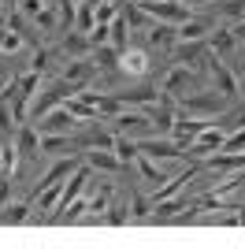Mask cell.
<instances>
[{"instance_id":"obj_1","label":"cell","mask_w":245,"mask_h":249,"mask_svg":"<svg viewBox=\"0 0 245 249\" xmlns=\"http://www.w3.org/2000/svg\"><path fill=\"white\" fill-rule=\"evenodd\" d=\"M230 97L227 93H219V89H208V93H186V97H178V112H208V115H223L227 108H230Z\"/></svg>"},{"instance_id":"obj_2","label":"cell","mask_w":245,"mask_h":249,"mask_svg":"<svg viewBox=\"0 0 245 249\" xmlns=\"http://www.w3.org/2000/svg\"><path fill=\"white\" fill-rule=\"evenodd\" d=\"M204 67H208V78H212V86L219 89V93H227L230 101H238V78H234V71L223 63V56L219 52H204Z\"/></svg>"},{"instance_id":"obj_3","label":"cell","mask_w":245,"mask_h":249,"mask_svg":"<svg viewBox=\"0 0 245 249\" xmlns=\"http://www.w3.org/2000/svg\"><path fill=\"white\" fill-rule=\"evenodd\" d=\"M138 8L145 15H153L156 22H171V26H182L190 19V8L182 0H138Z\"/></svg>"},{"instance_id":"obj_4","label":"cell","mask_w":245,"mask_h":249,"mask_svg":"<svg viewBox=\"0 0 245 249\" xmlns=\"http://www.w3.org/2000/svg\"><path fill=\"white\" fill-rule=\"evenodd\" d=\"M78 115L67 108V104H60V108H52L49 115H41L37 119V130L41 134H71V130H78Z\"/></svg>"},{"instance_id":"obj_5","label":"cell","mask_w":245,"mask_h":249,"mask_svg":"<svg viewBox=\"0 0 245 249\" xmlns=\"http://www.w3.org/2000/svg\"><path fill=\"white\" fill-rule=\"evenodd\" d=\"M197 86V74H193V67H186V63H175L171 71H167V78H163V93H171L175 101H178V97H186L190 93V89H193Z\"/></svg>"},{"instance_id":"obj_6","label":"cell","mask_w":245,"mask_h":249,"mask_svg":"<svg viewBox=\"0 0 245 249\" xmlns=\"http://www.w3.org/2000/svg\"><path fill=\"white\" fill-rule=\"evenodd\" d=\"M149 67H153V56L145 49H126L119 52V74H126V78H145L149 74Z\"/></svg>"},{"instance_id":"obj_7","label":"cell","mask_w":245,"mask_h":249,"mask_svg":"<svg viewBox=\"0 0 245 249\" xmlns=\"http://www.w3.org/2000/svg\"><path fill=\"white\" fill-rule=\"evenodd\" d=\"M138 153L153 156V160H182L186 149L175 138H145V142H138Z\"/></svg>"},{"instance_id":"obj_8","label":"cell","mask_w":245,"mask_h":249,"mask_svg":"<svg viewBox=\"0 0 245 249\" xmlns=\"http://www.w3.org/2000/svg\"><path fill=\"white\" fill-rule=\"evenodd\" d=\"M204 52H208V37H190V41H178L171 49V63H186V67H201Z\"/></svg>"},{"instance_id":"obj_9","label":"cell","mask_w":245,"mask_h":249,"mask_svg":"<svg viewBox=\"0 0 245 249\" xmlns=\"http://www.w3.org/2000/svg\"><path fill=\"white\" fill-rule=\"evenodd\" d=\"M223 138H227V130H223L219 123L204 126L201 134L193 138V145L186 149V156H212V153H219V145H223Z\"/></svg>"},{"instance_id":"obj_10","label":"cell","mask_w":245,"mask_h":249,"mask_svg":"<svg viewBox=\"0 0 245 249\" xmlns=\"http://www.w3.org/2000/svg\"><path fill=\"white\" fill-rule=\"evenodd\" d=\"M37 149H41V130L34 123H19L15 126V153H19V164L34 160Z\"/></svg>"},{"instance_id":"obj_11","label":"cell","mask_w":245,"mask_h":249,"mask_svg":"<svg viewBox=\"0 0 245 249\" xmlns=\"http://www.w3.org/2000/svg\"><path fill=\"white\" fill-rule=\"evenodd\" d=\"M63 78H71V82H82V86H93V78H97V63H93V56H71V60L63 63Z\"/></svg>"},{"instance_id":"obj_12","label":"cell","mask_w":245,"mask_h":249,"mask_svg":"<svg viewBox=\"0 0 245 249\" xmlns=\"http://www.w3.org/2000/svg\"><path fill=\"white\" fill-rule=\"evenodd\" d=\"M112 197H115V186H112V182H101L97 194L89 197V212H86L82 219H86V223H104V212H108Z\"/></svg>"},{"instance_id":"obj_13","label":"cell","mask_w":245,"mask_h":249,"mask_svg":"<svg viewBox=\"0 0 245 249\" xmlns=\"http://www.w3.org/2000/svg\"><path fill=\"white\" fill-rule=\"evenodd\" d=\"M149 45H153L156 52H163V56H171V49L178 45V26H171V22H153Z\"/></svg>"},{"instance_id":"obj_14","label":"cell","mask_w":245,"mask_h":249,"mask_svg":"<svg viewBox=\"0 0 245 249\" xmlns=\"http://www.w3.org/2000/svg\"><path fill=\"white\" fill-rule=\"evenodd\" d=\"M112 130L115 134H126V130H153V119L145 112H119V115H112Z\"/></svg>"},{"instance_id":"obj_15","label":"cell","mask_w":245,"mask_h":249,"mask_svg":"<svg viewBox=\"0 0 245 249\" xmlns=\"http://www.w3.org/2000/svg\"><path fill=\"white\" fill-rule=\"evenodd\" d=\"M89 56H93V63H97V71H108V74H119V49L115 45H93L89 49Z\"/></svg>"},{"instance_id":"obj_16","label":"cell","mask_w":245,"mask_h":249,"mask_svg":"<svg viewBox=\"0 0 245 249\" xmlns=\"http://www.w3.org/2000/svg\"><path fill=\"white\" fill-rule=\"evenodd\" d=\"M86 164L97 167V171H126L122 160L115 156V149H89V153H86Z\"/></svg>"},{"instance_id":"obj_17","label":"cell","mask_w":245,"mask_h":249,"mask_svg":"<svg viewBox=\"0 0 245 249\" xmlns=\"http://www.w3.org/2000/svg\"><path fill=\"white\" fill-rule=\"evenodd\" d=\"M8 26H11L15 34H19V37H22L26 45L41 49V45H37V34H34V26H30V19H26V15H22L19 8H8Z\"/></svg>"},{"instance_id":"obj_18","label":"cell","mask_w":245,"mask_h":249,"mask_svg":"<svg viewBox=\"0 0 245 249\" xmlns=\"http://www.w3.org/2000/svg\"><path fill=\"white\" fill-rule=\"evenodd\" d=\"M60 56H89V34L82 30H67L60 45Z\"/></svg>"},{"instance_id":"obj_19","label":"cell","mask_w":245,"mask_h":249,"mask_svg":"<svg viewBox=\"0 0 245 249\" xmlns=\"http://www.w3.org/2000/svg\"><path fill=\"white\" fill-rule=\"evenodd\" d=\"M234 45H238V37H234V30H230V26H215V30L208 34V49L219 52V56H230V52H234Z\"/></svg>"},{"instance_id":"obj_20","label":"cell","mask_w":245,"mask_h":249,"mask_svg":"<svg viewBox=\"0 0 245 249\" xmlns=\"http://www.w3.org/2000/svg\"><path fill=\"white\" fill-rule=\"evenodd\" d=\"M134 167H138V175L145 178V182H153V190L156 186H163L167 178H163V171L153 164V156H145V153H138V160H134Z\"/></svg>"},{"instance_id":"obj_21","label":"cell","mask_w":245,"mask_h":249,"mask_svg":"<svg viewBox=\"0 0 245 249\" xmlns=\"http://www.w3.org/2000/svg\"><path fill=\"white\" fill-rule=\"evenodd\" d=\"M108 41H112L119 52L126 49V45H130V22H126V15H122V11L112 19V26H108Z\"/></svg>"},{"instance_id":"obj_22","label":"cell","mask_w":245,"mask_h":249,"mask_svg":"<svg viewBox=\"0 0 245 249\" xmlns=\"http://www.w3.org/2000/svg\"><path fill=\"white\" fill-rule=\"evenodd\" d=\"M30 216H34V205L30 201H19V205H11L8 201V208H4V223H8V227H19V223H30Z\"/></svg>"},{"instance_id":"obj_23","label":"cell","mask_w":245,"mask_h":249,"mask_svg":"<svg viewBox=\"0 0 245 249\" xmlns=\"http://www.w3.org/2000/svg\"><path fill=\"white\" fill-rule=\"evenodd\" d=\"M160 97L156 86H138V89H122L119 93V104H153Z\"/></svg>"},{"instance_id":"obj_24","label":"cell","mask_w":245,"mask_h":249,"mask_svg":"<svg viewBox=\"0 0 245 249\" xmlns=\"http://www.w3.org/2000/svg\"><path fill=\"white\" fill-rule=\"evenodd\" d=\"M15 112H11V101L4 93H0V142H4V138H15Z\"/></svg>"},{"instance_id":"obj_25","label":"cell","mask_w":245,"mask_h":249,"mask_svg":"<svg viewBox=\"0 0 245 249\" xmlns=\"http://www.w3.org/2000/svg\"><path fill=\"white\" fill-rule=\"evenodd\" d=\"M115 156L122 160V167H130L134 160H138V142H130V138H122V134H115Z\"/></svg>"},{"instance_id":"obj_26","label":"cell","mask_w":245,"mask_h":249,"mask_svg":"<svg viewBox=\"0 0 245 249\" xmlns=\"http://www.w3.org/2000/svg\"><path fill=\"white\" fill-rule=\"evenodd\" d=\"M104 223H108V227H122V223H130V205L112 201V205H108V212H104Z\"/></svg>"},{"instance_id":"obj_27","label":"cell","mask_w":245,"mask_h":249,"mask_svg":"<svg viewBox=\"0 0 245 249\" xmlns=\"http://www.w3.org/2000/svg\"><path fill=\"white\" fill-rule=\"evenodd\" d=\"M245 149V126H238V130H227L223 145H219V153H242Z\"/></svg>"},{"instance_id":"obj_28","label":"cell","mask_w":245,"mask_h":249,"mask_svg":"<svg viewBox=\"0 0 245 249\" xmlns=\"http://www.w3.org/2000/svg\"><path fill=\"white\" fill-rule=\"evenodd\" d=\"M149 216H153V197L134 194L130 197V219H149Z\"/></svg>"},{"instance_id":"obj_29","label":"cell","mask_w":245,"mask_h":249,"mask_svg":"<svg viewBox=\"0 0 245 249\" xmlns=\"http://www.w3.org/2000/svg\"><path fill=\"white\" fill-rule=\"evenodd\" d=\"M227 119H219V126H223V130H230V126H245V101H238L234 108H227Z\"/></svg>"},{"instance_id":"obj_30","label":"cell","mask_w":245,"mask_h":249,"mask_svg":"<svg viewBox=\"0 0 245 249\" xmlns=\"http://www.w3.org/2000/svg\"><path fill=\"white\" fill-rule=\"evenodd\" d=\"M74 15H78L74 0H60V26H63V34L74 30Z\"/></svg>"},{"instance_id":"obj_31","label":"cell","mask_w":245,"mask_h":249,"mask_svg":"<svg viewBox=\"0 0 245 249\" xmlns=\"http://www.w3.org/2000/svg\"><path fill=\"white\" fill-rule=\"evenodd\" d=\"M34 26H41V30H56V26H60V8H45L37 19H34Z\"/></svg>"},{"instance_id":"obj_32","label":"cell","mask_w":245,"mask_h":249,"mask_svg":"<svg viewBox=\"0 0 245 249\" xmlns=\"http://www.w3.org/2000/svg\"><path fill=\"white\" fill-rule=\"evenodd\" d=\"M22 45H26V41H22V37H19L15 30H11V26H8L4 34H0V52H19Z\"/></svg>"},{"instance_id":"obj_33","label":"cell","mask_w":245,"mask_h":249,"mask_svg":"<svg viewBox=\"0 0 245 249\" xmlns=\"http://www.w3.org/2000/svg\"><path fill=\"white\" fill-rule=\"evenodd\" d=\"M56 52H60V49H56ZM56 52H49V49H34V67H30V71H49V63H52V56H56Z\"/></svg>"},{"instance_id":"obj_34","label":"cell","mask_w":245,"mask_h":249,"mask_svg":"<svg viewBox=\"0 0 245 249\" xmlns=\"http://www.w3.org/2000/svg\"><path fill=\"white\" fill-rule=\"evenodd\" d=\"M19 11H22V15H26V19H37V15H41V11H45V0H19Z\"/></svg>"},{"instance_id":"obj_35","label":"cell","mask_w":245,"mask_h":249,"mask_svg":"<svg viewBox=\"0 0 245 249\" xmlns=\"http://www.w3.org/2000/svg\"><path fill=\"white\" fill-rule=\"evenodd\" d=\"M186 8H201V4H219V0H182Z\"/></svg>"},{"instance_id":"obj_36","label":"cell","mask_w":245,"mask_h":249,"mask_svg":"<svg viewBox=\"0 0 245 249\" xmlns=\"http://www.w3.org/2000/svg\"><path fill=\"white\" fill-rule=\"evenodd\" d=\"M82 4H89V8H101L104 0H82Z\"/></svg>"},{"instance_id":"obj_37","label":"cell","mask_w":245,"mask_h":249,"mask_svg":"<svg viewBox=\"0 0 245 249\" xmlns=\"http://www.w3.org/2000/svg\"><path fill=\"white\" fill-rule=\"evenodd\" d=\"M242 74H245V60H242Z\"/></svg>"}]
</instances>
